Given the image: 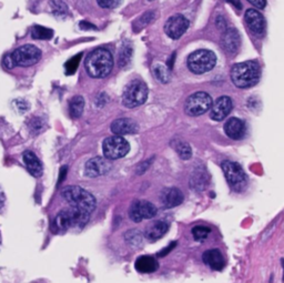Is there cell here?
<instances>
[{"mask_svg": "<svg viewBox=\"0 0 284 283\" xmlns=\"http://www.w3.org/2000/svg\"><path fill=\"white\" fill-rule=\"evenodd\" d=\"M225 1H228L229 3H231L232 6H235L237 9H241L242 8V3L240 0H225Z\"/></svg>", "mask_w": 284, "mask_h": 283, "instance_id": "obj_39", "label": "cell"}, {"mask_svg": "<svg viewBox=\"0 0 284 283\" xmlns=\"http://www.w3.org/2000/svg\"><path fill=\"white\" fill-rule=\"evenodd\" d=\"M202 259L204 263L208 264L211 269L216 270V271L222 270L224 266L223 256H222V253L220 252V250L218 249L208 250V251L203 253Z\"/></svg>", "mask_w": 284, "mask_h": 283, "instance_id": "obj_20", "label": "cell"}, {"mask_svg": "<svg viewBox=\"0 0 284 283\" xmlns=\"http://www.w3.org/2000/svg\"><path fill=\"white\" fill-rule=\"evenodd\" d=\"M148 87L143 81L132 80L124 88L122 94V103L127 108H136L147 101Z\"/></svg>", "mask_w": 284, "mask_h": 283, "instance_id": "obj_5", "label": "cell"}, {"mask_svg": "<svg viewBox=\"0 0 284 283\" xmlns=\"http://www.w3.org/2000/svg\"><path fill=\"white\" fill-rule=\"evenodd\" d=\"M222 46L230 53H235L240 47V36L236 29H228L222 37Z\"/></svg>", "mask_w": 284, "mask_h": 283, "instance_id": "obj_22", "label": "cell"}, {"mask_svg": "<svg viewBox=\"0 0 284 283\" xmlns=\"http://www.w3.org/2000/svg\"><path fill=\"white\" fill-rule=\"evenodd\" d=\"M192 236L197 241H203L208 238V236L210 235L211 229L204 226H197L192 229Z\"/></svg>", "mask_w": 284, "mask_h": 283, "instance_id": "obj_29", "label": "cell"}, {"mask_svg": "<svg viewBox=\"0 0 284 283\" xmlns=\"http://www.w3.org/2000/svg\"><path fill=\"white\" fill-rule=\"evenodd\" d=\"M216 57L210 50H197L188 58V67L193 73L202 74L214 68Z\"/></svg>", "mask_w": 284, "mask_h": 283, "instance_id": "obj_6", "label": "cell"}, {"mask_svg": "<svg viewBox=\"0 0 284 283\" xmlns=\"http://www.w3.org/2000/svg\"><path fill=\"white\" fill-rule=\"evenodd\" d=\"M153 73L154 77H156L159 81L162 83H166L170 80V73L169 70L166 68V67L158 65L153 68Z\"/></svg>", "mask_w": 284, "mask_h": 283, "instance_id": "obj_28", "label": "cell"}, {"mask_svg": "<svg viewBox=\"0 0 284 283\" xmlns=\"http://www.w3.org/2000/svg\"><path fill=\"white\" fill-rule=\"evenodd\" d=\"M0 207H1V202H0Z\"/></svg>", "mask_w": 284, "mask_h": 283, "instance_id": "obj_42", "label": "cell"}, {"mask_svg": "<svg viewBox=\"0 0 284 283\" xmlns=\"http://www.w3.org/2000/svg\"><path fill=\"white\" fill-rule=\"evenodd\" d=\"M31 37L33 39L49 40L53 37V31L51 29L43 26H35L31 29Z\"/></svg>", "mask_w": 284, "mask_h": 283, "instance_id": "obj_26", "label": "cell"}, {"mask_svg": "<svg viewBox=\"0 0 284 283\" xmlns=\"http://www.w3.org/2000/svg\"><path fill=\"white\" fill-rule=\"evenodd\" d=\"M16 106H17V108H18L20 112H26L29 108L28 103L26 101H23V100H17Z\"/></svg>", "mask_w": 284, "mask_h": 283, "instance_id": "obj_36", "label": "cell"}, {"mask_svg": "<svg viewBox=\"0 0 284 283\" xmlns=\"http://www.w3.org/2000/svg\"><path fill=\"white\" fill-rule=\"evenodd\" d=\"M138 123L135 120L129 118H121L117 119L111 123V131L115 133L116 136H124V135H131V133H136L138 131Z\"/></svg>", "mask_w": 284, "mask_h": 283, "instance_id": "obj_16", "label": "cell"}, {"mask_svg": "<svg viewBox=\"0 0 284 283\" xmlns=\"http://www.w3.org/2000/svg\"><path fill=\"white\" fill-rule=\"evenodd\" d=\"M62 197L68 205L82 213L90 215L95 209V199L93 194L88 192L81 187L68 186L62 189Z\"/></svg>", "mask_w": 284, "mask_h": 283, "instance_id": "obj_1", "label": "cell"}, {"mask_svg": "<svg viewBox=\"0 0 284 283\" xmlns=\"http://www.w3.org/2000/svg\"><path fill=\"white\" fill-rule=\"evenodd\" d=\"M130 144L121 136L109 137L103 141L102 151L104 158L109 160H117L128 155Z\"/></svg>", "mask_w": 284, "mask_h": 283, "instance_id": "obj_7", "label": "cell"}, {"mask_svg": "<svg viewBox=\"0 0 284 283\" xmlns=\"http://www.w3.org/2000/svg\"><path fill=\"white\" fill-rule=\"evenodd\" d=\"M112 165L109 159L102 157H95L86 164L85 173L87 177L95 178L108 173L111 170Z\"/></svg>", "mask_w": 284, "mask_h": 283, "instance_id": "obj_13", "label": "cell"}, {"mask_svg": "<svg viewBox=\"0 0 284 283\" xmlns=\"http://www.w3.org/2000/svg\"><path fill=\"white\" fill-rule=\"evenodd\" d=\"M222 169L228 182L233 188L237 189L245 183V173L239 164L232 161H224L222 164Z\"/></svg>", "mask_w": 284, "mask_h": 283, "instance_id": "obj_11", "label": "cell"}, {"mask_svg": "<svg viewBox=\"0 0 284 283\" xmlns=\"http://www.w3.org/2000/svg\"><path fill=\"white\" fill-rule=\"evenodd\" d=\"M15 66L30 67L36 65L41 59V51L33 45H24L10 53Z\"/></svg>", "mask_w": 284, "mask_h": 283, "instance_id": "obj_9", "label": "cell"}, {"mask_svg": "<svg viewBox=\"0 0 284 283\" xmlns=\"http://www.w3.org/2000/svg\"><path fill=\"white\" fill-rule=\"evenodd\" d=\"M172 145L181 159L183 160L190 159L192 156V150L189 143H187L186 141L182 140H174L172 142Z\"/></svg>", "mask_w": 284, "mask_h": 283, "instance_id": "obj_25", "label": "cell"}, {"mask_svg": "<svg viewBox=\"0 0 284 283\" xmlns=\"http://www.w3.org/2000/svg\"><path fill=\"white\" fill-rule=\"evenodd\" d=\"M159 268L157 260L153 257L142 256L136 261V269L140 273H152L156 272Z\"/></svg>", "mask_w": 284, "mask_h": 283, "instance_id": "obj_23", "label": "cell"}, {"mask_svg": "<svg viewBox=\"0 0 284 283\" xmlns=\"http://www.w3.org/2000/svg\"><path fill=\"white\" fill-rule=\"evenodd\" d=\"M85 26H87V28L86 29H97V28H95V26L94 24H87V23H80V27L83 29L85 28Z\"/></svg>", "mask_w": 284, "mask_h": 283, "instance_id": "obj_40", "label": "cell"}, {"mask_svg": "<svg viewBox=\"0 0 284 283\" xmlns=\"http://www.w3.org/2000/svg\"><path fill=\"white\" fill-rule=\"evenodd\" d=\"M156 214V206L145 200H136L129 209V216L135 222H141L143 219H152Z\"/></svg>", "mask_w": 284, "mask_h": 283, "instance_id": "obj_10", "label": "cell"}, {"mask_svg": "<svg viewBox=\"0 0 284 283\" xmlns=\"http://www.w3.org/2000/svg\"><path fill=\"white\" fill-rule=\"evenodd\" d=\"M204 171L197 172L193 174V177L191 179V187L194 190H202L207 187V179L204 177Z\"/></svg>", "mask_w": 284, "mask_h": 283, "instance_id": "obj_27", "label": "cell"}, {"mask_svg": "<svg viewBox=\"0 0 284 283\" xmlns=\"http://www.w3.org/2000/svg\"><path fill=\"white\" fill-rule=\"evenodd\" d=\"M51 6L53 8L52 9L53 14L57 15V16H62L67 12V6L65 5L64 2L59 1V0H57V1H52Z\"/></svg>", "mask_w": 284, "mask_h": 283, "instance_id": "obj_32", "label": "cell"}, {"mask_svg": "<svg viewBox=\"0 0 284 283\" xmlns=\"http://www.w3.org/2000/svg\"><path fill=\"white\" fill-rule=\"evenodd\" d=\"M224 131L229 138L240 140L245 136V123L239 118H230L224 124Z\"/></svg>", "mask_w": 284, "mask_h": 283, "instance_id": "obj_17", "label": "cell"}, {"mask_svg": "<svg viewBox=\"0 0 284 283\" xmlns=\"http://www.w3.org/2000/svg\"><path fill=\"white\" fill-rule=\"evenodd\" d=\"M29 129H30L31 132L33 133H38L41 129H43V121L39 118H33L29 122Z\"/></svg>", "mask_w": 284, "mask_h": 283, "instance_id": "obj_34", "label": "cell"}, {"mask_svg": "<svg viewBox=\"0 0 284 283\" xmlns=\"http://www.w3.org/2000/svg\"><path fill=\"white\" fill-rule=\"evenodd\" d=\"M183 199H185L183 193L181 192V190L178 188L165 189L160 195V201L162 203V206L166 208L178 207L183 202Z\"/></svg>", "mask_w": 284, "mask_h": 283, "instance_id": "obj_18", "label": "cell"}, {"mask_svg": "<svg viewBox=\"0 0 284 283\" xmlns=\"http://www.w3.org/2000/svg\"><path fill=\"white\" fill-rule=\"evenodd\" d=\"M244 19L249 29L254 33V35H257L258 37L264 35L265 19L262 14H260V12L256 9H249L245 12Z\"/></svg>", "mask_w": 284, "mask_h": 283, "instance_id": "obj_15", "label": "cell"}, {"mask_svg": "<svg viewBox=\"0 0 284 283\" xmlns=\"http://www.w3.org/2000/svg\"><path fill=\"white\" fill-rule=\"evenodd\" d=\"M189 20L182 15L171 17L165 24V31L170 38L179 39L189 28Z\"/></svg>", "mask_w": 284, "mask_h": 283, "instance_id": "obj_12", "label": "cell"}, {"mask_svg": "<svg viewBox=\"0 0 284 283\" xmlns=\"http://www.w3.org/2000/svg\"><path fill=\"white\" fill-rule=\"evenodd\" d=\"M212 103L213 101L210 94L203 93V91H199V93L191 94L190 97L187 99L185 110L187 112V115H189L191 117L201 116L210 110Z\"/></svg>", "mask_w": 284, "mask_h": 283, "instance_id": "obj_8", "label": "cell"}, {"mask_svg": "<svg viewBox=\"0 0 284 283\" xmlns=\"http://www.w3.org/2000/svg\"><path fill=\"white\" fill-rule=\"evenodd\" d=\"M124 236H124V238H126V240L128 241L129 244L137 245V244H140L141 243L142 235L138 230L128 231Z\"/></svg>", "mask_w": 284, "mask_h": 283, "instance_id": "obj_31", "label": "cell"}, {"mask_svg": "<svg viewBox=\"0 0 284 283\" xmlns=\"http://www.w3.org/2000/svg\"><path fill=\"white\" fill-rule=\"evenodd\" d=\"M85 67L90 77L104 78L114 68V58L107 49H95L87 57Z\"/></svg>", "mask_w": 284, "mask_h": 283, "instance_id": "obj_2", "label": "cell"}, {"mask_svg": "<svg viewBox=\"0 0 284 283\" xmlns=\"http://www.w3.org/2000/svg\"><path fill=\"white\" fill-rule=\"evenodd\" d=\"M23 160L24 162V165H26L28 171L30 172L33 177L38 178L43 174V165H41V162L38 158H37L35 153L30 151V150H27V151L24 152Z\"/></svg>", "mask_w": 284, "mask_h": 283, "instance_id": "obj_21", "label": "cell"}, {"mask_svg": "<svg viewBox=\"0 0 284 283\" xmlns=\"http://www.w3.org/2000/svg\"><path fill=\"white\" fill-rule=\"evenodd\" d=\"M81 58H82V53H78L77 56L72 57L70 60L67 61V64L65 66L67 74H72V73L76 72V70L78 68L79 62H80Z\"/></svg>", "mask_w": 284, "mask_h": 283, "instance_id": "obj_30", "label": "cell"}, {"mask_svg": "<svg viewBox=\"0 0 284 283\" xmlns=\"http://www.w3.org/2000/svg\"><path fill=\"white\" fill-rule=\"evenodd\" d=\"M248 1L259 9H263L266 6V0H248Z\"/></svg>", "mask_w": 284, "mask_h": 283, "instance_id": "obj_37", "label": "cell"}, {"mask_svg": "<svg viewBox=\"0 0 284 283\" xmlns=\"http://www.w3.org/2000/svg\"><path fill=\"white\" fill-rule=\"evenodd\" d=\"M83 108H85V99H83L81 95H76L72 99L70 100L69 103V111L70 116L72 118L77 119L82 115Z\"/></svg>", "mask_w": 284, "mask_h": 283, "instance_id": "obj_24", "label": "cell"}, {"mask_svg": "<svg viewBox=\"0 0 284 283\" xmlns=\"http://www.w3.org/2000/svg\"><path fill=\"white\" fill-rule=\"evenodd\" d=\"M90 215L82 213L73 208L62 210L57 214L53 221V228L56 231H66L72 227H83L89 221Z\"/></svg>", "mask_w": 284, "mask_h": 283, "instance_id": "obj_4", "label": "cell"}, {"mask_svg": "<svg viewBox=\"0 0 284 283\" xmlns=\"http://www.w3.org/2000/svg\"><path fill=\"white\" fill-rule=\"evenodd\" d=\"M5 66L7 67V68H9V69H11L12 67L15 66V64H14V61H12V59H11V57H10V55H8L6 58H5Z\"/></svg>", "mask_w": 284, "mask_h": 283, "instance_id": "obj_38", "label": "cell"}, {"mask_svg": "<svg viewBox=\"0 0 284 283\" xmlns=\"http://www.w3.org/2000/svg\"><path fill=\"white\" fill-rule=\"evenodd\" d=\"M118 2H119V0H98V3L100 7L108 8V9H109V8L116 7L117 5H118Z\"/></svg>", "mask_w": 284, "mask_h": 283, "instance_id": "obj_35", "label": "cell"}, {"mask_svg": "<svg viewBox=\"0 0 284 283\" xmlns=\"http://www.w3.org/2000/svg\"><path fill=\"white\" fill-rule=\"evenodd\" d=\"M233 108L232 100L227 95L220 97L215 100L214 103L211 106L210 117L211 119L215 120V121H222L223 119L227 118L230 112H231Z\"/></svg>", "mask_w": 284, "mask_h": 283, "instance_id": "obj_14", "label": "cell"}, {"mask_svg": "<svg viewBox=\"0 0 284 283\" xmlns=\"http://www.w3.org/2000/svg\"><path fill=\"white\" fill-rule=\"evenodd\" d=\"M174 58H175V52H173V55H172V57H171V59H169V61H168V66H169V68H170V70L172 69V67H173V64H174Z\"/></svg>", "mask_w": 284, "mask_h": 283, "instance_id": "obj_41", "label": "cell"}, {"mask_svg": "<svg viewBox=\"0 0 284 283\" xmlns=\"http://www.w3.org/2000/svg\"><path fill=\"white\" fill-rule=\"evenodd\" d=\"M261 77V69L256 61L237 64L231 69L232 82L237 88H250L257 85Z\"/></svg>", "mask_w": 284, "mask_h": 283, "instance_id": "obj_3", "label": "cell"}, {"mask_svg": "<svg viewBox=\"0 0 284 283\" xmlns=\"http://www.w3.org/2000/svg\"><path fill=\"white\" fill-rule=\"evenodd\" d=\"M132 50L130 47H124L120 53V66L127 65L131 58Z\"/></svg>", "mask_w": 284, "mask_h": 283, "instance_id": "obj_33", "label": "cell"}, {"mask_svg": "<svg viewBox=\"0 0 284 283\" xmlns=\"http://www.w3.org/2000/svg\"><path fill=\"white\" fill-rule=\"evenodd\" d=\"M169 230V226L164 221H153L145 228L144 238L149 241H157Z\"/></svg>", "mask_w": 284, "mask_h": 283, "instance_id": "obj_19", "label": "cell"}]
</instances>
